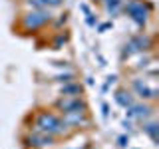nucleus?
Listing matches in <instances>:
<instances>
[{
  "instance_id": "nucleus-18",
  "label": "nucleus",
  "mask_w": 159,
  "mask_h": 149,
  "mask_svg": "<svg viewBox=\"0 0 159 149\" xmlns=\"http://www.w3.org/2000/svg\"><path fill=\"white\" fill-rule=\"evenodd\" d=\"M116 79H117V76H109V78L106 79V86H103V92H107V88L111 86V84H116Z\"/></svg>"
},
{
  "instance_id": "nucleus-3",
  "label": "nucleus",
  "mask_w": 159,
  "mask_h": 149,
  "mask_svg": "<svg viewBox=\"0 0 159 149\" xmlns=\"http://www.w3.org/2000/svg\"><path fill=\"white\" fill-rule=\"evenodd\" d=\"M52 18H54L52 10H48V8L28 10L22 16V20H20V26H22V30H26V32H36V30L44 28L46 24L52 22Z\"/></svg>"
},
{
  "instance_id": "nucleus-14",
  "label": "nucleus",
  "mask_w": 159,
  "mask_h": 149,
  "mask_svg": "<svg viewBox=\"0 0 159 149\" xmlns=\"http://www.w3.org/2000/svg\"><path fill=\"white\" fill-rule=\"evenodd\" d=\"M103 6H106V12L113 18V16H117V14L121 12L123 0H109V2H103Z\"/></svg>"
},
{
  "instance_id": "nucleus-6",
  "label": "nucleus",
  "mask_w": 159,
  "mask_h": 149,
  "mask_svg": "<svg viewBox=\"0 0 159 149\" xmlns=\"http://www.w3.org/2000/svg\"><path fill=\"white\" fill-rule=\"evenodd\" d=\"M131 88L135 92L137 97H141L143 102H151V99H157V88L155 86H149L145 79H133L131 82Z\"/></svg>"
},
{
  "instance_id": "nucleus-19",
  "label": "nucleus",
  "mask_w": 159,
  "mask_h": 149,
  "mask_svg": "<svg viewBox=\"0 0 159 149\" xmlns=\"http://www.w3.org/2000/svg\"><path fill=\"white\" fill-rule=\"evenodd\" d=\"M107 28H111V22H106V24H102V26H99L98 30H99V32H106Z\"/></svg>"
},
{
  "instance_id": "nucleus-7",
  "label": "nucleus",
  "mask_w": 159,
  "mask_h": 149,
  "mask_svg": "<svg viewBox=\"0 0 159 149\" xmlns=\"http://www.w3.org/2000/svg\"><path fill=\"white\" fill-rule=\"evenodd\" d=\"M54 141H56V137L48 135V133H40V131H32L24 139V143L32 149H46L50 145H54Z\"/></svg>"
},
{
  "instance_id": "nucleus-5",
  "label": "nucleus",
  "mask_w": 159,
  "mask_h": 149,
  "mask_svg": "<svg viewBox=\"0 0 159 149\" xmlns=\"http://www.w3.org/2000/svg\"><path fill=\"white\" fill-rule=\"evenodd\" d=\"M56 107L62 113H72V111H88L86 102L80 97H66V96H60V99L56 102Z\"/></svg>"
},
{
  "instance_id": "nucleus-9",
  "label": "nucleus",
  "mask_w": 159,
  "mask_h": 149,
  "mask_svg": "<svg viewBox=\"0 0 159 149\" xmlns=\"http://www.w3.org/2000/svg\"><path fill=\"white\" fill-rule=\"evenodd\" d=\"M28 10H40V8H48V10H54V8H60L64 4V0H24Z\"/></svg>"
},
{
  "instance_id": "nucleus-13",
  "label": "nucleus",
  "mask_w": 159,
  "mask_h": 149,
  "mask_svg": "<svg viewBox=\"0 0 159 149\" xmlns=\"http://www.w3.org/2000/svg\"><path fill=\"white\" fill-rule=\"evenodd\" d=\"M143 133H145V135L151 139L153 143H157V139H159V125L155 121H143Z\"/></svg>"
},
{
  "instance_id": "nucleus-11",
  "label": "nucleus",
  "mask_w": 159,
  "mask_h": 149,
  "mask_svg": "<svg viewBox=\"0 0 159 149\" xmlns=\"http://www.w3.org/2000/svg\"><path fill=\"white\" fill-rule=\"evenodd\" d=\"M82 84L80 82H68V84H62V88H60V96H66V97H80L82 96Z\"/></svg>"
},
{
  "instance_id": "nucleus-2",
  "label": "nucleus",
  "mask_w": 159,
  "mask_h": 149,
  "mask_svg": "<svg viewBox=\"0 0 159 149\" xmlns=\"http://www.w3.org/2000/svg\"><path fill=\"white\" fill-rule=\"evenodd\" d=\"M121 10L125 12V16L135 24L137 28H143L149 20V12H151V6L145 2V0H123Z\"/></svg>"
},
{
  "instance_id": "nucleus-8",
  "label": "nucleus",
  "mask_w": 159,
  "mask_h": 149,
  "mask_svg": "<svg viewBox=\"0 0 159 149\" xmlns=\"http://www.w3.org/2000/svg\"><path fill=\"white\" fill-rule=\"evenodd\" d=\"M151 115H153V107L149 106V103H145V102H141V103H135V102H133L131 106L127 107V117H129V119L147 121Z\"/></svg>"
},
{
  "instance_id": "nucleus-16",
  "label": "nucleus",
  "mask_w": 159,
  "mask_h": 149,
  "mask_svg": "<svg viewBox=\"0 0 159 149\" xmlns=\"http://www.w3.org/2000/svg\"><path fill=\"white\" fill-rule=\"evenodd\" d=\"M117 145H119V147H127V145H129V137H127V135H119V137H117Z\"/></svg>"
},
{
  "instance_id": "nucleus-20",
  "label": "nucleus",
  "mask_w": 159,
  "mask_h": 149,
  "mask_svg": "<svg viewBox=\"0 0 159 149\" xmlns=\"http://www.w3.org/2000/svg\"><path fill=\"white\" fill-rule=\"evenodd\" d=\"M107 109H109V107H107V103H102V113H103V117H107V115H109Z\"/></svg>"
},
{
  "instance_id": "nucleus-1",
  "label": "nucleus",
  "mask_w": 159,
  "mask_h": 149,
  "mask_svg": "<svg viewBox=\"0 0 159 149\" xmlns=\"http://www.w3.org/2000/svg\"><path fill=\"white\" fill-rule=\"evenodd\" d=\"M70 127L62 117H58L52 111H40L34 117V127L32 131H40V133H48L52 137H64L70 133Z\"/></svg>"
},
{
  "instance_id": "nucleus-4",
  "label": "nucleus",
  "mask_w": 159,
  "mask_h": 149,
  "mask_svg": "<svg viewBox=\"0 0 159 149\" xmlns=\"http://www.w3.org/2000/svg\"><path fill=\"white\" fill-rule=\"evenodd\" d=\"M151 46H153V42H151V38H149L147 34H135V36H131V40L123 46L121 60L133 56V54H139V52H147Z\"/></svg>"
},
{
  "instance_id": "nucleus-10",
  "label": "nucleus",
  "mask_w": 159,
  "mask_h": 149,
  "mask_svg": "<svg viewBox=\"0 0 159 149\" xmlns=\"http://www.w3.org/2000/svg\"><path fill=\"white\" fill-rule=\"evenodd\" d=\"M62 119L68 123L70 127H80V125H88V117L86 111H72V113H62Z\"/></svg>"
},
{
  "instance_id": "nucleus-12",
  "label": "nucleus",
  "mask_w": 159,
  "mask_h": 149,
  "mask_svg": "<svg viewBox=\"0 0 159 149\" xmlns=\"http://www.w3.org/2000/svg\"><path fill=\"white\" fill-rule=\"evenodd\" d=\"M113 97H116V103H117L119 107H123V109H127L133 103V93L127 92V89H117Z\"/></svg>"
},
{
  "instance_id": "nucleus-17",
  "label": "nucleus",
  "mask_w": 159,
  "mask_h": 149,
  "mask_svg": "<svg viewBox=\"0 0 159 149\" xmlns=\"http://www.w3.org/2000/svg\"><path fill=\"white\" fill-rule=\"evenodd\" d=\"M66 40H68V38H66V36H64V34H60V36L56 38V42H54V48H56V50H58L60 46H62V44H66Z\"/></svg>"
},
{
  "instance_id": "nucleus-15",
  "label": "nucleus",
  "mask_w": 159,
  "mask_h": 149,
  "mask_svg": "<svg viewBox=\"0 0 159 149\" xmlns=\"http://www.w3.org/2000/svg\"><path fill=\"white\" fill-rule=\"evenodd\" d=\"M74 79H76V76H74L72 72H66V74L56 76V82H60V84H68V82H74Z\"/></svg>"
}]
</instances>
